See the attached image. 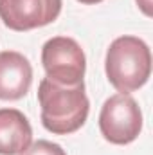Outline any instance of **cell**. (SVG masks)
Segmentation results:
<instances>
[{"instance_id":"1","label":"cell","mask_w":153,"mask_h":155,"mask_svg":"<svg viewBox=\"0 0 153 155\" xmlns=\"http://www.w3.org/2000/svg\"><path fill=\"white\" fill-rule=\"evenodd\" d=\"M38 103L41 108V124L58 135L77 132L88 117V97L85 83L58 85L47 78L40 81Z\"/></svg>"},{"instance_id":"2","label":"cell","mask_w":153,"mask_h":155,"mask_svg":"<svg viewBox=\"0 0 153 155\" xmlns=\"http://www.w3.org/2000/svg\"><path fill=\"white\" fill-rule=\"evenodd\" d=\"M106 78L119 94L139 90L151 74V52L144 40L139 36L115 38L105 58Z\"/></svg>"},{"instance_id":"3","label":"cell","mask_w":153,"mask_h":155,"mask_svg":"<svg viewBox=\"0 0 153 155\" xmlns=\"http://www.w3.org/2000/svg\"><path fill=\"white\" fill-rule=\"evenodd\" d=\"M41 65L45 78L58 85L83 83L86 58L81 45L70 36H54L41 47Z\"/></svg>"},{"instance_id":"4","label":"cell","mask_w":153,"mask_h":155,"mask_svg":"<svg viewBox=\"0 0 153 155\" xmlns=\"http://www.w3.org/2000/svg\"><path fill=\"white\" fill-rule=\"evenodd\" d=\"M101 135L117 146L133 143L142 130V112L130 94H115L108 97L99 114Z\"/></svg>"},{"instance_id":"5","label":"cell","mask_w":153,"mask_h":155,"mask_svg":"<svg viewBox=\"0 0 153 155\" xmlns=\"http://www.w3.org/2000/svg\"><path fill=\"white\" fill-rule=\"evenodd\" d=\"M61 13V0H0V20L24 33L52 24Z\"/></svg>"},{"instance_id":"6","label":"cell","mask_w":153,"mask_h":155,"mask_svg":"<svg viewBox=\"0 0 153 155\" xmlns=\"http://www.w3.org/2000/svg\"><path fill=\"white\" fill-rule=\"evenodd\" d=\"M33 83V67L18 51L0 52V99L15 101L29 92Z\"/></svg>"},{"instance_id":"7","label":"cell","mask_w":153,"mask_h":155,"mask_svg":"<svg viewBox=\"0 0 153 155\" xmlns=\"http://www.w3.org/2000/svg\"><path fill=\"white\" fill-rule=\"evenodd\" d=\"M33 141L29 119L16 108H0V155H20Z\"/></svg>"},{"instance_id":"8","label":"cell","mask_w":153,"mask_h":155,"mask_svg":"<svg viewBox=\"0 0 153 155\" xmlns=\"http://www.w3.org/2000/svg\"><path fill=\"white\" fill-rule=\"evenodd\" d=\"M20 155H67V153L60 144L41 139V141H36V143L29 144V148L25 152H22Z\"/></svg>"},{"instance_id":"9","label":"cell","mask_w":153,"mask_h":155,"mask_svg":"<svg viewBox=\"0 0 153 155\" xmlns=\"http://www.w3.org/2000/svg\"><path fill=\"white\" fill-rule=\"evenodd\" d=\"M137 5L141 7V11L146 15V16H151L153 15V0H135Z\"/></svg>"},{"instance_id":"10","label":"cell","mask_w":153,"mask_h":155,"mask_svg":"<svg viewBox=\"0 0 153 155\" xmlns=\"http://www.w3.org/2000/svg\"><path fill=\"white\" fill-rule=\"evenodd\" d=\"M77 2H81V4H99L103 0H77Z\"/></svg>"}]
</instances>
